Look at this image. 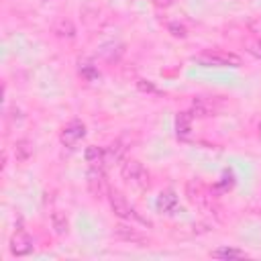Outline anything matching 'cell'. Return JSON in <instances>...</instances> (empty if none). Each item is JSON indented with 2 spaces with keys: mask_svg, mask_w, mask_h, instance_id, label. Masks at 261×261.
I'll return each mask as SVG.
<instances>
[{
  "mask_svg": "<svg viewBox=\"0 0 261 261\" xmlns=\"http://www.w3.org/2000/svg\"><path fill=\"white\" fill-rule=\"evenodd\" d=\"M194 61L200 63V65H218V67H239L241 65V57L234 55V53H226V51H206V53H200V55H194Z\"/></svg>",
  "mask_w": 261,
  "mask_h": 261,
  "instance_id": "obj_1",
  "label": "cell"
},
{
  "mask_svg": "<svg viewBox=\"0 0 261 261\" xmlns=\"http://www.w3.org/2000/svg\"><path fill=\"white\" fill-rule=\"evenodd\" d=\"M120 175H122V179H124L126 184L137 186V188H145V186L149 184V173H147V169L143 167V163L137 161V159L124 161L122 167H120Z\"/></svg>",
  "mask_w": 261,
  "mask_h": 261,
  "instance_id": "obj_2",
  "label": "cell"
},
{
  "mask_svg": "<svg viewBox=\"0 0 261 261\" xmlns=\"http://www.w3.org/2000/svg\"><path fill=\"white\" fill-rule=\"evenodd\" d=\"M86 184H88V192L94 198H102L106 194V175L102 171V165H90L86 173Z\"/></svg>",
  "mask_w": 261,
  "mask_h": 261,
  "instance_id": "obj_3",
  "label": "cell"
},
{
  "mask_svg": "<svg viewBox=\"0 0 261 261\" xmlns=\"http://www.w3.org/2000/svg\"><path fill=\"white\" fill-rule=\"evenodd\" d=\"M108 200H110V208H112V212H114L118 218H122V220L139 218V216H137V212L130 208V204L126 202V198H124L120 192L110 190V192H108ZM139 220H143V218H139ZM143 222H145V220H143Z\"/></svg>",
  "mask_w": 261,
  "mask_h": 261,
  "instance_id": "obj_4",
  "label": "cell"
},
{
  "mask_svg": "<svg viewBox=\"0 0 261 261\" xmlns=\"http://www.w3.org/2000/svg\"><path fill=\"white\" fill-rule=\"evenodd\" d=\"M84 137H86V126H84V122L71 120V122L61 130L59 141H61V145H65L67 149H75L77 143H80Z\"/></svg>",
  "mask_w": 261,
  "mask_h": 261,
  "instance_id": "obj_5",
  "label": "cell"
},
{
  "mask_svg": "<svg viewBox=\"0 0 261 261\" xmlns=\"http://www.w3.org/2000/svg\"><path fill=\"white\" fill-rule=\"evenodd\" d=\"M31 251H33V239H31L29 232H24V230L18 226L16 232H14L12 239H10V253H12L14 257H24V255H29Z\"/></svg>",
  "mask_w": 261,
  "mask_h": 261,
  "instance_id": "obj_6",
  "label": "cell"
},
{
  "mask_svg": "<svg viewBox=\"0 0 261 261\" xmlns=\"http://www.w3.org/2000/svg\"><path fill=\"white\" fill-rule=\"evenodd\" d=\"M155 208L161 214H171L177 208V194L173 190H163L155 200Z\"/></svg>",
  "mask_w": 261,
  "mask_h": 261,
  "instance_id": "obj_7",
  "label": "cell"
},
{
  "mask_svg": "<svg viewBox=\"0 0 261 261\" xmlns=\"http://www.w3.org/2000/svg\"><path fill=\"white\" fill-rule=\"evenodd\" d=\"M114 237H118L122 241H128V243H141V245L147 243V237L145 234H141L137 228L126 226V224H116L114 226Z\"/></svg>",
  "mask_w": 261,
  "mask_h": 261,
  "instance_id": "obj_8",
  "label": "cell"
},
{
  "mask_svg": "<svg viewBox=\"0 0 261 261\" xmlns=\"http://www.w3.org/2000/svg\"><path fill=\"white\" fill-rule=\"evenodd\" d=\"M124 145H122V141H114V143H110L108 147H104V161H102V165H106V167H110V165H114V163H118L120 159H122V155H124Z\"/></svg>",
  "mask_w": 261,
  "mask_h": 261,
  "instance_id": "obj_9",
  "label": "cell"
},
{
  "mask_svg": "<svg viewBox=\"0 0 261 261\" xmlns=\"http://www.w3.org/2000/svg\"><path fill=\"white\" fill-rule=\"evenodd\" d=\"M175 135L181 141L190 139V135H192V114L190 112H179L175 116Z\"/></svg>",
  "mask_w": 261,
  "mask_h": 261,
  "instance_id": "obj_10",
  "label": "cell"
},
{
  "mask_svg": "<svg viewBox=\"0 0 261 261\" xmlns=\"http://www.w3.org/2000/svg\"><path fill=\"white\" fill-rule=\"evenodd\" d=\"M33 153H35V149H33V143L29 139H18L14 143V159L18 163H27L33 157Z\"/></svg>",
  "mask_w": 261,
  "mask_h": 261,
  "instance_id": "obj_11",
  "label": "cell"
},
{
  "mask_svg": "<svg viewBox=\"0 0 261 261\" xmlns=\"http://www.w3.org/2000/svg\"><path fill=\"white\" fill-rule=\"evenodd\" d=\"M53 33H55L57 37H61V39H73V37H75V27H73V22H71L69 18L61 16V18L55 20Z\"/></svg>",
  "mask_w": 261,
  "mask_h": 261,
  "instance_id": "obj_12",
  "label": "cell"
},
{
  "mask_svg": "<svg viewBox=\"0 0 261 261\" xmlns=\"http://www.w3.org/2000/svg\"><path fill=\"white\" fill-rule=\"evenodd\" d=\"M214 259H245L247 253L241 251V249H234V247H218L210 253Z\"/></svg>",
  "mask_w": 261,
  "mask_h": 261,
  "instance_id": "obj_13",
  "label": "cell"
},
{
  "mask_svg": "<svg viewBox=\"0 0 261 261\" xmlns=\"http://www.w3.org/2000/svg\"><path fill=\"white\" fill-rule=\"evenodd\" d=\"M51 226H53L55 234H65V232L69 230L67 216H65L61 210H53V212H51Z\"/></svg>",
  "mask_w": 261,
  "mask_h": 261,
  "instance_id": "obj_14",
  "label": "cell"
},
{
  "mask_svg": "<svg viewBox=\"0 0 261 261\" xmlns=\"http://www.w3.org/2000/svg\"><path fill=\"white\" fill-rule=\"evenodd\" d=\"M84 157H86V161L90 165H102V161H104V147L92 145V147H88L84 151Z\"/></svg>",
  "mask_w": 261,
  "mask_h": 261,
  "instance_id": "obj_15",
  "label": "cell"
},
{
  "mask_svg": "<svg viewBox=\"0 0 261 261\" xmlns=\"http://www.w3.org/2000/svg\"><path fill=\"white\" fill-rule=\"evenodd\" d=\"M80 75H84L86 80H96L98 77V69L90 61H82L80 63Z\"/></svg>",
  "mask_w": 261,
  "mask_h": 261,
  "instance_id": "obj_16",
  "label": "cell"
},
{
  "mask_svg": "<svg viewBox=\"0 0 261 261\" xmlns=\"http://www.w3.org/2000/svg\"><path fill=\"white\" fill-rule=\"evenodd\" d=\"M167 29H169V33H171L173 37H179V39H184V37H186V27H184V24L169 22V24H167Z\"/></svg>",
  "mask_w": 261,
  "mask_h": 261,
  "instance_id": "obj_17",
  "label": "cell"
},
{
  "mask_svg": "<svg viewBox=\"0 0 261 261\" xmlns=\"http://www.w3.org/2000/svg\"><path fill=\"white\" fill-rule=\"evenodd\" d=\"M247 51H249L251 55H255L257 59H261V39H257V41H251V43L247 45Z\"/></svg>",
  "mask_w": 261,
  "mask_h": 261,
  "instance_id": "obj_18",
  "label": "cell"
},
{
  "mask_svg": "<svg viewBox=\"0 0 261 261\" xmlns=\"http://www.w3.org/2000/svg\"><path fill=\"white\" fill-rule=\"evenodd\" d=\"M139 90H143V92H155V86L151 82H147V80H139Z\"/></svg>",
  "mask_w": 261,
  "mask_h": 261,
  "instance_id": "obj_19",
  "label": "cell"
},
{
  "mask_svg": "<svg viewBox=\"0 0 261 261\" xmlns=\"http://www.w3.org/2000/svg\"><path fill=\"white\" fill-rule=\"evenodd\" d=\"M157 8H169V6H173V2L175 0H151Z\"/></svg>",
  "mask_w": 261,
  "mask_h": 261,
  "instance_id": "obj_20",
  "label": "cell"
},
{
  "mask_svg": "<svg viewBox=\"0 0 261 261\" xmlns=\"http://www.w3.org/2000/svg\"><path fill=\"white\" fill-rule=\"evenodd\" d=\"M259 130H261V126H259Z\"/></svg>",
  "mask_w": 261,
  "mask_h": 261,
  "instance_id": "obj_21",
  "label": "cell"
}]
</instances>
